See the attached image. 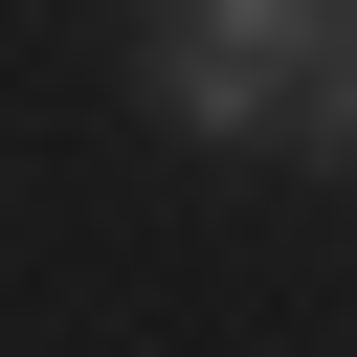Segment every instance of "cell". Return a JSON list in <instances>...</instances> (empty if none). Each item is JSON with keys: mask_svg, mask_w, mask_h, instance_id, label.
I'll return each mask as SVG.
<instances>
[{"mask_svg": "<svg viewBox=\"0 0 357 357\" xmlns=\"http://www.w3.org/2000/svg\"><path fill=\"white\" fill-rule=\"evenodd\" d=\"M312 45H335V0H178L156 112H178V134H268V112L312 89Z\"/></svg>", "mask_w": 357, "mask_h": 357, "instance_id": "cell-1", "label": "cell"}, {"mask_svg": "<svg viewBox=\"0 0 357 357\" xmlns=\"http://www.w3.org/2000/svg\"><path fill=\"white\" fill-rule=\"evenodd\" d=\"M290 134H312V156L357 178V0H335V45H312V89H290Z\"/></svg>", "mask_w": 357, "mask_h": 357, "instance_id": "cell-2", "label": "cell"}]
</instances>
